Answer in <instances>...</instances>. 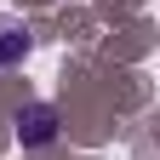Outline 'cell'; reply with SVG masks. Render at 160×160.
Masks as SVG:
<instances>
[{
	"mask_svg": "<svg viewBox=\"0 0 160 160\" xmlns=\"http://www.w3.org/2000/svg\"><path fill=\"white\" fill-rule=\"evenodd\" d=\"M17 143H57V109L52 103H29V109H17Z\"/></svg>",
	"mask_w": 160,
	"mask_h": 160,
	"instance_id": "obj_1",
	"label": "cell"
},
{
	"mask_svg": "<svg viewBox=\"0 0 160 160\" xmlns=\"http://www.w3.org/2000/svg\"><path fill=\"white\" fill-rule=\"evenodd\" d=\"M29 46H34L29 23H23V17H12V12H0V69H17V63L29 57Z\"/></svg>",
	"mask_w": 160,
	"mask_h": 160,
	"instance_id": "obj_2",
	"label": "cell"
}]
</instances>
